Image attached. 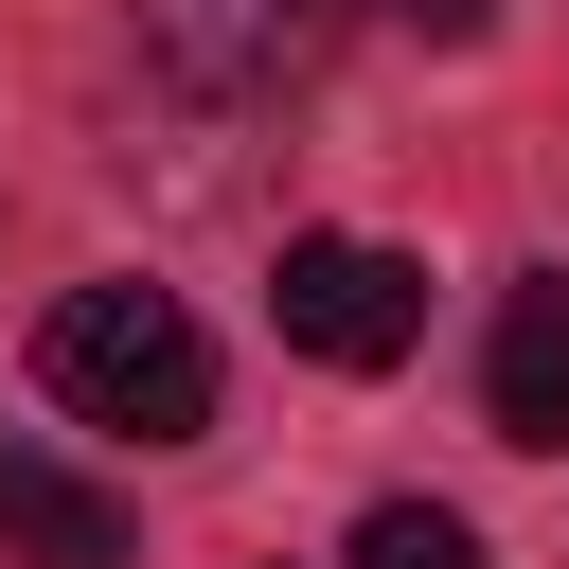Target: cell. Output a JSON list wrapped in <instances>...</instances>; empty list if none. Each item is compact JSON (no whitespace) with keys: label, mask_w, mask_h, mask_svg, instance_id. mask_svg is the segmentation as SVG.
Instances as JSON below:
<instances>
[{"label":"cell","mask_w":569,"mask_h":569,"mask_svg":"<svg viewBox=\"0 0 569 569\" xmlns=\"http://www.w3.org/2000/svg\"><path fill=\"white\" fill-rule=\"evenodd\" d=\"M36 391L89 409V427H124V445H196V427H213V338H196L160 284H71V302L36 320Z\"/></svg>","instance_id":"obj_1"},{"label":"cell","mask_w":569,"mask_h":569,"mask_svg":"<svg viewBox=\"0 0 569 569\" xmlns=\"http://www.w3.org/2000/svg\"><path fill=\"white\" fill-rule=\"evenodd\" d=\"M284 338L320 356V373H391L409 338H427V267L409 249H373V231H284Z\"/></svg>","instance_id":"obj_2"},{"label":"cell","mask_w":569,"mask_h":569,"mask_svg":"<svg viewBox=\"0 0 569 569\" xmlns=\"http://www.w3.org/2000/svg\"><path fill=\"white\" fill-rule=\"evenodd\" d=\"M320 36H338V0H142V53L178 89H284Z\"/></svg>","instance_id":"obj_3"},{"label":"cell","mask_w":569,"mask_h":569,"mask_svg":"<svg viewBox=\"0 0 569 569\" xmlns=\"http://www.w3.org/2000/svg\"><path fill=\"white\" fill-rule=\"evenodd\" d=\"M480 427H498V445H569V267L498 284V338H480Z\"/></svg>","instance_id":"obj_4"},{"label":"cell","mask_w":569,"mask_h":569,"mask_svg":"<svg viewBox=\"0 0 569 569\" xmlns=\"http://www.w3.org/2000/svg\"><path fill=\"white\" fill-rule=\"evenodd\" d=\"M0 551H36V569H124V516H107L71 462H0Z\"/></svg>","instance_id":"obj_5"},{"label":"cell","mask_w":569,"mask_h":569,"mask_svg":"<svg viewBox=\"0 0 569 569\" xmlns=\"http://www.w3.org/2000/svg\"><path fill=\"white\" fill-rule=\"evenodd\" d=\"M356 569H480V533H462L445 498H373V516H356Z\"/></svg>","instance_id":"obj_6"},{"label":"cell","mask_w":569,"mask_h":569,"mask_svg":"<svg viewBox=\"0 0 569 569\" xmlns=\"http://www.w3.org/2000/svg\"><path fill=\"white\" fill-rule=\"evenodd\" d=\"M391 18H409V36H445V53H462V36H480V18H498V0H391Z\"/></svg>","instance_id":"obj_7"}]
</instances>
